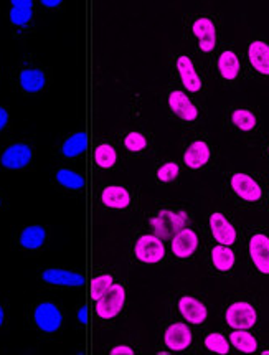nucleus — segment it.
<instances>
[{"label": "nucleus", "instance_id": "nucleus-20", "mask_svg": "<svg viewBox=\"0 0 269 355\" xmlns=\"http://www.w3.org/2000/svg\"><path fill=\"white\" fill-rule=\"evenodd\" d=\"M46 78L45 73L41 70L30 68V70H23L20 73V86L23 88L27 93H39L45 88Z\"/></svg>", "mask_w": 269, "mask_h": 355}, {"label": "nucleus", "instance_id": "nucleus-40", "mask_svg": "<svg viewBox=\"0 0 269 355\" xmlns=\"http://www.w3.org/2000/svg\"><path fill=\"white\" fill-rule=\"evenodd\" d=\"M268 152H269V149H268Z\"/></svg>", "mask_w": 269, "mask_h": 355}, {"label": "nucleus", "instance_id": "nucleus-27", "mask_svg": "<svg viewBox=\"0 0 269 355\" xmlns=\"http://www.w3.org/2000/svg\"><path fill=\"white\" fill-rule=\"evenodd\" d=\"M94 162L101 169H111L117 162V152L112 145L101 144L94 150Z\"/></svg>", "mask_w": 269, "mask_h": 355}, {"label": "nucleus", "instance_id": "nucleus-4", "mask_svg": "<svg viewBox=\"0 0 269 355\" xmlns=\"http://www.w3.org/2000/svg\"><path fill=\"white\" fill-rule=\"evenodd\" d=\"M256 319L258 316H256L255 307L246 301H238L226 309V323L233 329H246L248 331L256 324Z\"/></svg>", "mask_w": 269, "mask_h": 355}, {"label": "nucleus", "instance_id": "nucleus-14", "mask_svg": "<svg viewBox=\"0 0 269 355\" xmlns=\"http://www.w3.org/2000/svg\"><path fill=\"white\" fill-rule=\"evenodd\" d=\"M210 228H212L213 238L220 245H233L237 241V230L228 220L225 219V215L221 213H213L210 216Z\"/></svg>", "mask_w": 269, "mask_h": 355}, {"label": "nucleus", "instance_id": "nucleus-32", "mask_svg": "<svg viewBox=\"0 0 269 355\" xmlns=\"http://www.w3.org/2000/svg\"><path fill=\"white\" fill-rule=\"evenodd\" d=\"M180 169L179 164L175 162H167V164H162L157 170V179L161 182H172L179 177Z\"/></svg>", "mask_w": 269, "mask_h": 355}, {"label": "nucleus", "instance_id": "nucleus-25", "mask_svg": "<svg viewBox=\"0 0 269 355\" xmlns=\"http://www.w3.org/2000/svg\"><path fill=\"white\" fill-rule=\"evenodd\" d=\"M212 261L213 266L218 271H230L235 265V253L230 246L218 245L212 250Z\"/></svg>", "mask_w": 269, "mask_h": 355}, {"label": "nucleus", "instance_id": "nucleus-30", "mask_svg": "<svg viewBox=\"0 0 269 355\" xmlns=\"http://www.w3.org/2000/svg\"><path fill=\"white\" fill-rule=\"evenodd\" d=\"M231 121L241 131H253L256 128V118L251 111L248 110H237L231 114Z\"/></svg>", "mask_w": 269, "mask_h": 355}, {"label": "nucleus", "instance_id": "nucleus-1", "mask_svg": "<svg viewBox=\"0 0 269 355\" xmlns=\"http://www.w3.org/2000/svg\"><path fill=\"white\" fill-rule=\"evenodd\" d=\"M187 215L180 210H161L150 219V227L154 228V235L159 238H170L187 225Z\"/></svg>", "mask_w": 269, "mask_h": 355}, {"label": "nucleus", "instance_id": "nucleus-19", "mask_svg": "<svg viewBox=\"0 0 269 355\" xmlns=\"http://www.w3.org/2000/svg\"><path fill=\"white\" fill-rule=\"evenodd\" d=\"M250 63L258 73L269 77V45L264 41H253L248 50Z\"/></svg>", "mask_w": 269, "mask_h": 355}, {"label": "nucleus", "instance_id": "nucleus-38", "mask_svg": "<svg viewBox=\"0 0 269 355\" xmlns=\"http://www.w3.org/2000/svg\"><path fill=\"white\" fill-rule=\"evenodd\" d=\"M3 324V307L0 306V325Z\"/></svg>", "mask_w": 269, "mask_h": 355}, {"label": "nucleus", "instance_id": "nucleus-2", "mask_svg": "<svg viewBox=\"0 0 269 355\" xmlns=\"http://www.w3.org/2000/svg\"><path fill=\"white\" fill-rule=\"evenodd\" d=\"M134 254L141 263L154 265L166 256V245L157 235H142L134 245Z\"/></svg>", "mask_w": 269, "mask_h": 355}, {"label": "nucleus", "instance_id": "nucleus-24", "mask_svg": "<svg viewBox=\"0 0 269 355\" xmlns=\"http://www.w3.org/2000/svg\"><path fill=\"white\" fill-rule=\"evenodd\" d=\"M218 71H220V74L225 79H235L238 77L239 73V60L238 57L235 55L233 52H230V50H226L218 58Z\"/></svg>", "mask_w": 269, "mask_h": 355}, {"label": "nucleus", "instance_id": "nucleus-5", "mask_svg": "<svg viewBox=\"0 0 269 355\" xmlns=\"http://www.w3.org/2000/svg\"><path fill=\"white\" fill-rule=\"evenodd\" d=\"M35 324L43 332H57L61 327L63 316L61 311L53 303H41L35 307Z\"/></svg>", "mask_w": 269, "mask_h": 355}, {"label": "nucleus", "instance_id": "nucleus-17", "mask_svg": "<svg viewBox=\"0 0 269 355\" xmlns=\"http://www.w3.org/2000/svg\"><path fill=\"white\" fill-rule=\"evenodd\" d=\"M41 279L45 283L50 284H57V286H73V287H79L85 284V278L78 273H71V271L66 270H58V268H52V270H46L41 274Z\"/></svg>", "mask_w": 269, "mask_h": 355}, {"label": "nucleus", "instance_id": "nucleus-29", "mask_svg": "<svg viewBox=\"0 0 269 355\" xmlns=\"http://www.w3.org/2000/svg\"><path fill=\"white\" fill-rule=\"evenodd\" d=\"M112 284H114V279H112L111 274H101V276L94 278L91 283V298L94 301L101 299L111 290Z\"/></svg>", "mask_w": 269, "mask_h": 355}, {"label": "nucleus", "instance_id": "nucleus-36", "mask_svg": "<svg viewBox=\"0 0 269 355\" xmlns=\"http://www.w3.org/2000/svg\"><path fill=\"white\" fill-rule=\"evenodd\" d=\"M41 6L53 8V7L61 6V0H41Z\"/></svg>", "mask_w": 269, "mask_h": 355}, {"label": "nucleus", "instance_id": "nucleus-23", "mask_svg": "<svg viewBox=\"0 0 269 355\" xmlns=\"http://www.w3.org/2000/svg\"><path fill=\"white\" fill-rule=\"evenodd\" d=\"M230 342L233 344V347H237L243 354H253L258 349V342H256L255 336H251L246 329H235V332H231L230 336Z\"/></svg>", "mask_w": 269, "mask_h": 355}, {"label": "nucleus", "instance_id": "nucleus-22", "mask_svg": "<svg viewBox=\"0 0 269 355\" xmlns=\"http://www.w3.org/2000/svg\"><path fill=\"white\" fill-rule=\"evenodd\" d=\"M45 228L40 225H32V227L25 228L20 235V245L27 250H39L45 243Z\"/></svg>", "mask_w": 269, "mask_h": 355}, {"label": "nucleus", "instance_id": "nucleus-16", "mask_svg": "<svg viewBox=\"0 0 269 355\" xmlns=\"http://www.w3.org/2000/svg\"><path fill=\"white\" fill-rule=\"evenodd\" d=\"M177 70H179V74H180V79H182L183 86L187 88L188 91H192V93H199L201 90V79L199 77V73H197L195 66H193L192 60L188 57H179L177 58Z\"/></svg>", "mask_w": 269, "mask_h": 355}, {"label": "nucleus", "instance_id": "nucleus-39", "mask_svg": "<svg viewBox=\"0 0 269 355\" xmlns=\"http://www.w3.org/2000/svg\"><path fill=\"white\" fill-rule=\"evenodd\" d=\"M0 205H2V202H0Z\"/></svg>", "mask_w": 269, "mask_h": 355}, {"label": "nucleus", "instance_id": "nucleus-11", "mask_svg": "<svg viewBox=\"0 0 269 355\" xmlns=\"http://www.w3.org/2000/svg\"><path fill=\"white\" fill-rule=\"evenodd\" d=\"M179 311L187 323L197 325L203 324L208 317L207 306L197 298H192V296H183V298H180Z\"/></svg>", "mask_w": 269, "mask_h": 355}, {"label": "nucleus", "instance_id": "nucleus-15", "mask_svg": "<svg viewBox=\"0 0 269 355\" xmlns=\"http://www.w3.org/2000/svg\"><path fill=\"white\" fill-rule=\"evenodd\" d=\"M101 202L108 208H116V210H123L131 205V194L128 189L119 185L106 187L101 192Z\"/></svg>", "mask_w": 269, "mask_h": 355}, {"label": "nucleus", "instance_id": "nucleus-12", "mask_svg": "<svg viewBox=\"0 0 269 355\" xmlns=\"http://www.w3.org/2000/svg\"><path fill=\"white\" fill-rule=\"evenodd\" d=\"M169 106L175 116H179L182 121H187V123H192L199 116V110H197L195 104L180 90L172 91L169 94Z\"/></svg>", "mask_w": 269, "mask_h": 355}, {"label": "nucleus", "instance_id": "nucleus-34", "mask_svg": "<svg viewBox=\"0 0 269 355\" xmlns=\"http://www.w3.org/2000/svg\"><path fill=\"white\" fill-rule=\"evenodd\" d=\"M134 350L128 345H117V347L111 349V355H132Z\"/></svg>", "mask_w": 269, "mask_h": 355}, {"label": "nucleus", "instance_id": "nucleus-3", "mask_svg": "<svg viewBox=\"0 0 269 355\" xmlns=\"http://www.w3.org/2000/svg\"><path fill=\"white\" fill-rule=\"evenodd\" d=\"M124 301L126 290L123 284H112L111 290H109L103 298L96 301V314L104 321L114 319L121 312V309H123Z\"/></svg>", "mask_w": 269, "mask_h": 355}, {"label": "nucleus", "instance_id": "nucleus-26", "mask_svg": "<svg viewBox=\"0 0 269 355\" xmlns=\"http://www.w3.org/2000/svg\"><path fill=\"white\" fill-rule=\"evenodd\" d=\"M86 145H88V137L85 132H77V134L70 136L68 139L65 141V144H63L61 148V152L63 156L66 157H77L79 154L85 152Z\"/></svg>", "mask_w": 269, "mask_h": 355}, {"label": "nucleus", "instance_id": "nucleus-9", "mask_svg": "<svg viewBox=\"0 0 269 355\" xmlns=\"http://www.w3.org/2000/svg\"><path fill=\"white\" fill-rule=\"evenodd\" d=\"M170 248L177 258H190L199 248V236L190 228L180 230L179 233L172 236Z\"/></svg>", "mask_w": 269, "mask_h": 355}, {"label": "nucleus", "instance_id": "nucleus-37", "mask_svg": "<svg viewBox=\"0 0 269 355\" xmlns=\"http://www.w3.org/2000/svg\"><path fill=\"white\" fill-rule=\"evenodd\" d=\"M79 319L85 323V321H86V309H81V312H79Z\"/></svg>", "mask_w": 269, "mask_h": 355}, {"label": "nucleus", "instance_id": "nucleus-31", "mask_svg": "<svg viewBox=\"0 0 269 355\" xmlns=\"http://www.w3.org/2000/svg\"><path fill=\"white\" fill-rule=\"evenodd\" d=\"M205 347L212 350V352L221 355H226L230 352L228 341H226L221 334H208V336L205 337Z\"/></svg>", "mask_w": 269, "mask_h": 355}, {"label": "nucleus", "instance_id": "nucleus-7", "mask_svg": "<svg viewBox=\"0 0 269 355\" xmlns=\"http://www.w3.org/2000/svg\"><path fill=\"white\" fill-rule=\"evenodd\" d=\"M192 331L187 324L182 323H174L170 324L169 327L163 332V342L170 350L174 352H180V350H185L188 345L192 344Z\"/></svg>", "mask_w": 269, "mask_h": 355}, {"label": "nucleus", "instance_id": "nucleus-33", "mask_svg": "<svg viewBox=\"0 0 269 355\" xmlns=\"http://www.w3.org/2000/svg\"><path fill=\"white\" fill-rule=\"evenodd\" d=\"M126 149L131 150V152H141V150L146 149L147 139L141 132H129L124 139Z\"/></svg>", "mask_w": 269, "mask_h": 355}, {"label": "nucleus", "instance_id": "nucleus-35", "mask_svg": "<svg viewBox=\"0 0 269 355\" xmlns=\"http://www.w3.org/2000/svg\"><path fill=\"white\" fill-rule=\"evenodd\" d=\"M7 123H8V112L7 110H3V108L0 106V131L7 126Z\"/></svg>", "mask_w": 269, "mask_h": 355}, {"label": "nucleus", "instance_id": "nucleus-28", "mask_svg": "<svg viewBox=\"0 0 269 355\" xmlns=\"http://www.w3.org/2000/svg\"><path fill=\"white\" fill-rule=\"evenodd\" d=\"M57 181L60 185H63L65 189H70V190H79V189H83V185H85V179H83L79 174L73 172V170H68V169L58 170Z\"/></svg>", "mask_w": 269, "mask_h": 355}, {"label": "nucleus", "instance_id": "nucleus-21", "mask_svg": "<svg viewBox=\"0 0 269 355\" xmlns=\"http://www.w3.org/2000/svg\"><path fill=\"white\" fill-rule=\"evenodd\" d=\"M10 22L17 27H23L32 20L33 15V2L32 0H12Z\"/></svg>", "mask_w": 269, "mask_h": 355}, {"label": "nucleus", "instance_id": "nucleus-13", "mask_svg": "<svg viewBox=\"0 0 269 355\" xmlns=\"http://www.w3.org/2000/svg\"><path fill=\"white\" fill-rule=\"evenodd\" d=\"M192 32L200 40V50L205 53L213 52L217 43V30L215 25L210 19H197L192 25Z\"/></svg>", "mask_w": 269, "mask_h": 355}, {"label": "nucleus", "instance_id": "nucleus-18", "mask_svg": "<svg viewBox=\"0 0 269 355\" xmlns=\"http://www.w3.org/2000/svg\"><path fill=\"white\" fill-rule=\"evenodd\" d=\"M185 165L190 169H200L207 165L210 161V148L205 141H195L188 145V149L183 154Z\"/></svg>", "mask_w": 269, "mask_h": 355}, {"label": "nucleus", "instance_id": "nucleus-10", "mask_svg": "<svg viewBox=\"0 0 269 355\" xmlns=\"http://www.w3.org/2000/svg\"><path fill=\"white\" fill-rule=\"evenodd\" d=\"M32 157H33V152L27 144H14L10 145V148H7L6 152L2 154V157H0V164L6 167V169H10V170L23 169V167L30 164Z\"/></svg>", "mask_w": 269, "mask_h": 355}, {"label": "nucleus", "instance_id": "nucleus-6", "mask_svg": "<svg viewBox=\"0 0 269 355\" xmlns=\"http://www.w3.org/2000/svg\"><path fill=\"white\" fill-rule=\"evenodd\" d=\"M250 256L259 273L269 274V236L266 233H255L251 236Z\"/></svg>", "mask_w": 269, "mask_h": 355}, {"label": "nucleus", "instance_id": "nucleus-8", "mask_svg": "<svg viewBox=\"0 0 269 355\" xmlns=\"http://www.w3.org/2000/svg\"><path fill=\"white\" fill-rule=\"evenodd\" d=\"M230 183L235 194H237L239 199L245 200V202H258V200L261 199V187H259L258 182H256L255 179H251L250 175L235 174L233 177H231Z\"/></svg>", "mask_w": 269, "mask_h": 355}]
</instances>
